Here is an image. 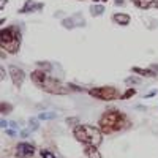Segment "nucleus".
I'll return each instance as SVG.
<instances>
[{
  "label": "nucleus",
  "mask_w": 158,
  "mask_h": 158,
  "mask_svg": "<svg viewBox=\"0 0 158 158\" xmlns=\"http://www.w3.org/2000/svg\"><path fill=\"white\" fill-rule=\"evenodd\" d=\"M130 117L117 108H108L98 118V128L103 131V135H114L118 131L131 128Z\"/></svg>",
  "instance_id": "obj_1"
},
{
  "label": "nucleus",
  "mask_w": 158,
  "mask_h": 158,
  "mask_svg": "<svg viewBox=\"0 0 158 158\" xmlns=\"http://www.w3.org/2000/svg\"><path fill=\"white\" fill-rule=\"evenodd\" d=\"M30 81L33 82L35 87L41 89L46 94H51V95H68L70 94V87L68 84H63L60 82L57 77H52L49 76L48 71H43V70H33L30 73Z\"/></svg>",
  "instance_id": "obj_2"
},
{
  "label": "nucleus",
  "mask_w": 158,
  "mask_h": 158,
  "mask_svg": "<svg viewBox=\"0 0 158 158\" xmlns=\"http://www.w3.org/2000/svg\"><path fill=\"white\" fill-rule=\"evenodd\" d=\"M22 43V32L16 25H8L0 30V49L3 52L15 56L21 49Z\"/></svg>",
  "instance_id": "obj_3"
},
{
  "label": "nucleus",
  "mask_w": 158,
  "mask_h": 158,
  "mask_svg": "<svg viewBox=\"0 0 158 158\" xmlns=\"http://www.w3.org/2000/svg\"><path fill=\"white\" fill-rule=\"evenodd\" d=\"M87 94L101 101H114V100H120V90L115 85H98V87H92L87 90Z\"/></svg>",
  "instance_id": "obj_4"
},
{
  "label": "nucleus",
  "mask_w": 158,
  "mask_h": 158,
  "mask_svg": "<svg viewBox=\"0 0 158 158\" xmlns=\"http://www.w3.org/2000/svg\"><path fill=\"white\" fill-rule=\"evenodd\" d=\"M35 153H36V147L32 142H27V141L18 142L16 147H15V156L16 158H33Z\"/></svg>",
  "instance_id": "obj_5"
},
{
  "label": "nucleus",
  "mask_w": 158,
  "mask_h": 158,
  "mask_svg": "<svg viewBox=\"0 0 158 158\" xmlns=\"http://www.w3.org/2000/svg\"><path fill=\"white\" fill-rule=\"evenodd\" d=\"M8 73H10V79H11V82L13 85H15L18 90H21L24 81H25V73L22 68L16 67V65H10L8 67Z\"/></svg>",
  "instance_id": "obj_6"
},
{
  "label": "nucleus",
  "mask_w": 158,
  "mask_h": 158,
  "mask_svg": "<svg viewBox=\"0 0 158 158\" xmlns=\"http://www.w3.org/2000/svg\"><path fill=\"white\" fill-rule=\"evenodd\" d=\"M44 8V3L41 2H35V0H25L24 5L18 10L19 15H32L35 11H41Z\"/></svg>",
  "instance_id": "obj_7"
},
{
  "label": "nucleus",
  "mask_w": 158,
  "mask_h": 158,
  "mask_svg": "<svg viewBox=\"0 0 158 158\" xmlns=\"http://www.w3.org/2000/svg\"><path fill=\"white\" fill-rule=\"evenodd\" d=\"M73 138L81 142V144H90V139H89V133H87V127L85 125H76L73 128Z\"/></svg>",
  "instance_id": "obj_8"
},
{
  "label": "nucleus",
  "mask_w": 158,
  "mask_h": 158,
  "mask_svg": "<svg viewBox=\"0 0 158 158\" xmlns=\"http://www.w3.org/2000/svg\"><path fill=\"white\" fill-rule=\"evenodd\" d=\"M131 73L139 74L142 77H158V65H150L149 68H141V67H133Z\"/></svg>",
  "instance_id": "obj_9"
},
{
  "label": "nucleus",
  "mask_w": 158,
  "mask_h": 158,
  "mask_svg": "<svg viewBox=\"0 0 158 158\" xmlns=\"http://www.w3.org/2000/svg\"><path fill=\"white\" fill-rule=\"evenodd\" d=\"M111 19H112L114 24L120 25V27H127V25H130V22H131V16L128 15V13H123V11L114 13Z\"/></svg>",
  "instance_id": "obj_10"
},
{
  "label": "nucleus",
  "mask_w": 158,
  "mask_h": 158,
  "mask_svg": "<svg viewBox=\"0 0 158 158\" xmlns=\"http://www.w3.org/2000/svg\"><path fill=\"white\" fill-rule=\"evenodd\" d=\"M84 155L87 158H101V153H100L98 147L94 146V144H85L84 146Z\"/></svg>",
  "instance_id": "obj_11"
},
{
  "label": "nucleus",
  "mask_w": 158,
  "mask_h": 158,
  "mask_svg": "<svg viewBox=\"0 0 158 158\" xmlns=\"http://www.w3.org/2000/svg\"><path fill=\"white\" fill-rule=\"evenodd\" d=\"M89 11H90V15L94 18H98V16H101L104 13V5L103 3H92L89 6Z\"/></svg>",
  "instance_id": "obj_12"
},
{
  "label": "nucleus",
  "mask_w": 158,
  "mask_h": 158,
  "mask_svg": "<svg viewBox=\"0 0 158 158\" xmlns=\"http://www.w3.org/2000/svg\"><path fill=\"white\" fill-rule=\"evenodd\" d=\"M130 2L139 10H150L152 8V0H130Z\"/></svg>",
  "instance_id": "obj_13"
},
{
  "label": "nucleus",
  "mask_w": 158,
  "mask_h": 158,
  "mask_svg": "<svg viewBox=\"0 0 158 158\" xmlns=\"http://www.w3.org/2000/svg\"><path fill=\"white\" fill-rule=\"evenodd\" d=\"M10 112H13V104H10L6 101L0 103V114H2V115H8Z\"/></svg>",
  "instance_id": "obj_14"
},
{
  "label": "nucleus",
  "mask_w": 158,
  "mask_h": 158,
  "mask_svg": "<svg viewBox=\"0 0 158 158\" xmlns=\"http://www.w3.org/2000/svg\"><path fill=\"white\" fill-rule=\"evenodd\" d=\"M136 94H138L136 89H135V87H130V89H127L123 94L120 95V100H130V98H133Z\"/></svg>",
  "instance_id": "obj_15"
},
{
  "label": "nucleus",
  "mask_w": 158,
  "mask_h": 158,
  "mask_svg": "<svg viewBox=\"0 0 158 158\" xmlns=\"http://www.w3.org/2000/svg\"><path fill=\"white\" fill-rule=\"evenodd\" d=\"M62 25H63L65 29H68V30H71V29L77 27V25H76V21H74V18H67V19H63V21H62Z\"/></svg>",
  "instance_id": "obj_16"
},
{
  "label": "nucleus",
  "mask_w": 158,
  "mask_h": 158,
  "mask_svg": "<svg viewBox=\"0 0 158 158\" xmlns=\"http://www.w3.org/2000/svg\"><path fill=\"white\" fill-rule=\"evenodd\" d=\"M36 65H38V68L40 70H43V71H52V65L49 63V62H36Z\"/></svg>",
  "instance_id": "obj_17"
},
{
  "label": "nucleus",
  "mask_w": 158,
  "mask_h": 158,
  "mask_svg": "<svg viewBox=\"0 0 158 158\" xmlns=\"http://www.w3.org/2000/svg\"><path fill=\"white\" fill-rule=\"evenodd\" d=\"M56 114L54 112H41L38 115V120H51V118H54Z\"/></svg>",
  "instance_id": "obj_18"
},
{
  "label": "nucleus",
  "mask_w": 158,
  "mask_h": 158,
  "mask_svg": "<svg viewBox=\"0 0 158 158\" xmlns=\"http://www.w3.org/2000/svg\"><path fill=\"white\" fill-rule=\"evenodd\" d=\"M40 156H41V158H56V155L52 153L51 150H48V149H41V150H40Z\"/></svg>",
  "instance_id": "obj_19"
},
{
  "label": "nucleus",
  "mask_w": 158,
  "mask_h": 158,
  "mask_svg": "<svg viewBox=\"0 0 158 158\" xmlns=\"http://www.w3.org/2000/svg\"><path fill=\"white\" fill-rule=\"evenodd\" d=\"M68 87L71 92H87L89 89H82L81 85H77V84H73V82H68Z\"/></svg>",
  "instance_id": "obj_20"
},
{
  "label": "nucleus",
  "mask_w": 158,
  "mask_h": 158,
  "mask_svg": "<svg viewBox=\"0 0 158 158\" xmlns=\"http://www.w3.org/2000/svg\"><path fill=\"white\" fill-rule=\"evenodd\" d=\"M67 123H68L71 128H74L76 125H79V118H77V117H68V118H67Z\"/></svg>",
  "instance_id": "obj_21"
},
{
  "label": "nucleus",
  "mask_w": 158,
  "mask_h": 158,
  "mask_svg": "<svg viewBox=\"0 0 158 158\" xmlns=\"http://www.w3.org/2000/svg\"><path fill=\"white\" fill-rule=\"evenodd\" d=\"M139 81H141V79L136 77V76H130V77L125 79V82H127V84H139Z\"/></svg>",
  "instance_id": "obj_22"
},
{
  "label": "nucleus",
  "mask_w": 158,
  "mask_h": 158,
  "mask_svg": "<svg viewBox=\"0 0 158 158\" xmlns=\"http://www.w3.org/2000/svg\"><path fill=\"white\" fill-rule=\"evenodd\" d=\"M29 123H30V130H32V131L38 128V123H36V118H30V120H29Z\"/></svg>",
  "instance_id": "obj_23"
},
{
  "label": "nucleus",
  "mask_w": 158,
  "mask_h": 158,
  "mask_svg": "<svg viewBox=\"0 0 158 158\" xmlns=\"http://www.w3.org/2000/svg\"><path fill=\"white\" fill-rule=\"evenodd\" d=\"M5 77H6V70H5V67H0V79L3 81Z\"/></svg>",
  "instance_id": "obj_24"
},
{
  "label": "nucleus",
  "mask_w": 158,
  "mask_h": 158,
  "mask_svg": "<svg viewBox=\"0 0 158 158\" xmlns=\"http://www.w3.org/2000/svg\"><path fill=\"white\" fill-rule=\"evenodd\" d=\"M125 2H127V0H114V5L115 6H123Z\"/></svg>",
  "instance_id": "obj_25"
},
{
  "label": "nucleus",
  "mask_w": 158,
  "mask_h": 158,
  "mask_svg": "<svg viewBox=\"0 0 158 158\" xmlns=\"http://www.w3.org/2000/svg\"><path fill=\"white\" fill-rule=\"evenodd\" d=\"M5 133L8 135V136H16V130L13 128V130H5Z\"/></svg>",
  "instance_id": "obj_26"
},
{
  "label": "nucleus",
  "mask_w": 158,
  "mask_h": 158,
  "mask_svg": "<svg viewBox=\"0 0 158 158\" xmlns=\"http://www.w3.org/2000/svg\"><path fill=\"white\" fill-rule=\"evenodd\" d=\"M155 95H156V90H153V92H150V94H147L144 98H152V97H155Z\"/></svg>",
  "instance_id": "obj_27"
},
{
  "label": "nucleus",
  "mask_w": 158,
  "mask_h": 158,
  "mask_svg": "<svg viewBox=\"0 0 158 158\" xmlns=\"http://www.w3.org/2000/svg\"><path fill=\"white\" fill-rule=\"evenodd\" d=\"M94 3H106V2H109V0H92Z\"/></svg>",
  "instance_id": "obj_28"
},
{
  "label": "nucleus",
  "mask_w": 158,
  "mask_h": 158,
  "mask_svg": "<svg viewBox=\"0 0 158 158\" xmlns=\"http://www.w3.org/2000/svg\"><path fill=\"white\" fill-rule=\"evenodd\" d=\"M152 8H156L158 10V0H152Z\"/></svg>",
  "instance_id": "obj_29"
},
{
  "label": "nucleus",
  "mask_w": 158,
  "mask_h": 158,
  "mask_svg": "<svg viewBox=\"0 0 158 158\" xmlns=\"http://www.w3.org/2000/svg\"><path fill=\"white\" fill-rule=\"evenodd\" d=\"M0 125H2V128H6L8 122H6V120H2V122H0Z\"/></svg>",
  "instance_id": "obj_30"
},
{
  "label": "nucleus",
  "mask_w": 158,
  "mask_h": 158,
  "mask_svg": "<svg viewBox=\"0 0 158 158\" xmlns=\"http://www.w3.org/2000/svg\"><path fill=\"white\" fill-rule=\"evenodd\" d=\"M5 5H6V0H2V5H0V10H3V8H5Z\"/></svg>",
  "instance_id": "obj_31"
},
{
  "label": "nucleus",
  "mask_w": 158,
  "mask_h": 158,
  "mask_svg": "<svg viewBox=\"0 0 158 158\" xmlns=\"http://www.w3.org/2000/svg\"><path fill=\"white\" fill-rule=\"evenodd\" d=\"M77 2H84V0H77Z\"/></svg>",
  "instance_id": "obj_32"
}]
</instances>
